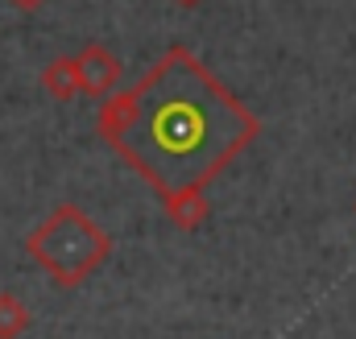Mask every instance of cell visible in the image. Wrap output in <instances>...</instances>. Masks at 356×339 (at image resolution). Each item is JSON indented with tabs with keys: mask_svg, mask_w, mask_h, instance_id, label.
Returning <instances> with one entry per match:
<instances>
[{
	"mask_svg": "<svg viewBox=\"0 0 356 339\" xmlns=\"http://www.w3.org/2000/svg\"><path fill=\"white\" fill-rule=\"evenodd\" d=\"M95 133L166 199L175 190H207L261 137V120L191 46H170L133 87L104 95Z\"/></svg>",
	"mask_w": 356,
	"mask_h": 339,
	"instance_id": "1",
	"label": "cell"
},
{
	"mask_svg": "<svg viewBox=\"0 0 356 339\" xmlns=\"http://www.w3.org/2000/svg\"><path fill=\"white\" fill-rule=\"evenodd\" d=\"M25 253L58 290H79L88 277H95L108 265L112 236L91 220L79 203H58L25 236Z\"/></svg>",
	"mask_w": 356,
	"mask_h": 339,
	"instance_id": "2",
	"label": "cell"
},
{
	"mask_svg": "<svg viewBox=\"0 0 356 339\" xmlns=\"http://www.w3.org/2000/svg\"><path fill=\"white\" fill-rule=\"evenodd\" d=\"M75 63H79V91L91 95V99H104V95H112V91L120 87L124 67H120V58H116L104 42H88V46L75 54Z\"/></svg>",
	"mask_w": 356,
	"mask_h": 339,
	"instance_id": "3",
	"label": "cell"
},
{
	"mask_svg": "<svg viewBox=\"0 0 356 339\" xmlns=\"http://www.w3.org/2000/svg\"><path fill=\"white\" fill-rule=\"evenodd\" d=\"M162 207H166V215H170V224L178 232H195L207 220V211H211L207 190H175V195L162 199Z\"/></svg>",
	"mask_w": 356,
	"mask_h": 339,
	"instance_id": "4",
	"label": "cell"
},
{
	"mask_svg": "<svg viewBox=\"0 0 356 339\" xmlns=\"http://www.w3.org/2000/svg\"><path fill=\"white\" fill-rule=\"evenodd\" d=\"M42 87H46V95L58 99V104H71L75 95H83V91H79V63H75V54H58L54 63H46Z\"/></svg>",
	"mask_w": 356,
	"mask_h": 339,
	"instance_id": "5",
	"label": "cell"
},
{
	"mask_svg": "<svg viewBox=\"0 0 356 339\" xmlns=\"http://www.w3.org/2000/svg\"><path fill=\"white\" fill-rule=\"evenodd\" d=\"M29 323H33V311L13 290H0V339H21Z\"/></svg>",
	"mask_w": 356,
	"mask_h": 339,
	"instance_id": "6",
	"label": "cell"
},
{
	"mask_svg": "<svg viewBox=\"0 0 356 339\" xmlns=\"http://www.w3.org/2000/svg\"><path fill=\"white\" fill-rule=\"evenodd\" d=\"M8 4H13V8H21V13H38L46 0H8Z\"/></svg>",
	"mask_w": 356,
	"mask_h": 339,
	"instance_id": "7",
	"label": "cell"
},
{
	"mask_svg": "<svg viewBox=\"0 0 356 339\" xmlns=\"http://www.w3.org/2000/svg\"><path fill=\"white\" fill-rule=\"evenodd\" d=\"M178 4H186V8H195V4H203V0H178Z\"/></svg>",
	"mask_w": 356,
	"mask_h": 339,
	"instance_id": "8",
	"label": "cell"
}]
</instances>
